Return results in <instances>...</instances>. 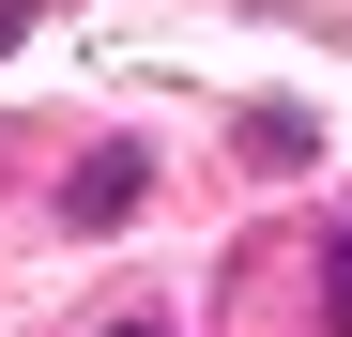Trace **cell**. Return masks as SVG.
I'll return each mask as SVG.
<instances>
[{"mask_svg": "<svg viewBox=\"0 0 352 337\" xmlns=\"http://www.w3.org/2000/svg\"><path fill=\"white\" fill-rule=\"evenodd\" d=\"M337 322H352V230H337Z\"/></svg>", "mask_w": 352, "mask_h": 337, "instance_id": "cell-1", "label": "cell"}, {"mask_svg": "<svg viewBox=\"0 0 352 337\" xmlns=\"http://www.w3.org/2000/svg\"><path fill=\"white\" fill-rule=\"evenodd\" d=\"M123 337H138V322H123Z\"/></svg>", "mask_w": 352, "mask_h": 337, "instance_id": "cell-2", "label": "cell"}]
</instances>
